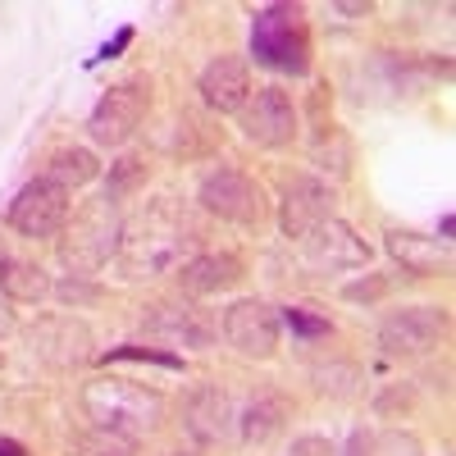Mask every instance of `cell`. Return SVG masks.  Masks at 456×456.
<instances>
[{"instance_id": "25", "label": "cell", "mask_w": 456, "mask_h": 456, "mask_svg": "<svg viewBox=\"0 0 456 456\" xmlns=\"http://www.w3.org/2000/svg\"><path fill=\"white\" fill-rule=\"evenodd\" d=\"M51 292L64 301V306H92V301H101V288L96 283H87V274H69L64 283H51Z\"/></svg>"}, {"instance_id": "14", "label": "cell", "mask_w": 456, "mask_h": 456, "mask_svg": "<svg viewBox=\"0 0 456 456\" xmlns=\"http://www.w3.org/2000/svg\"><path fill=\"white\" fill-rule=\"evenodd\" d=\"M183 429L197 447H219V443H228L238 434V411H233V402H228L224 388L201 384L183 406Z\"/></svg>"}, {"instance_id": "23", "label": "cell", "mask_w": 456, "mask_h": 456, "mask_svg": "<svg viewBox=\"0 0 456 456\" xmlns=\"http://www.w3.org/2000/svg\"><path fill=\"white\" fill-rule=\"evenodd\" d=\"M137 187H146V160L142 156H124L119 165H110V178H105V201L110 206L128 201Z\"/></svg>"}, {"instance_id": "11", "label": "cell", "mask_w": 456, "mask_h": 456, "mask_svg": "<svg viewBox=\"0 0 456 456\" xmlns=\"http://www.w3.org/2000/svg\"><path fill=\"white\" fill-rule=\"evenodd\" d=\"M146 119V92L137 83H124V87H110L96 110L87 114V137L96 146H124Z\"/></svg>"}, {"instance_id": "21", "label": "cell", "mask_w": 456, "mask_h": 456, "mask_svg": "<svg viewBox=\"0 0 456 456\" xmlns=\"http://www.w3.org/2000/svg\"><path fill=\"white\" fill-rule=\"evenodd\" d=\"M96 174H101V165H96V156H92L87 146H64V151H55V156H51V165H46L42 178L60 183L64 192H73V187L92 183Z\"/></svg>"}, {"instance_id": "32", "label": "cell", "mask_w": 456, "mask_h": 456, "mask_svg": "<svg viewBox=\"0 0 456 456\" xmlns=\"http://www.w3.org/2000/svg\"><path fill=\"white\" fill-rule=\"evenodd\" d=\"M128 42H133V28H124V32H119V37H114V42H110V46H105V51H101V60H114V55H119V51H124V46H128Z\"/></svg>"}, {"instance_id": "10", "label": "cell", "mask_w": 456, "mask_h": 456, "mask_svg": "<svg viewBox=\"0 0 456 456\" xmlns=\"http://www.w3.org/2000/svg\"><path fill=\"white\" fill-rule=\"evenodd\" d=\"M197 201H201L210 215L228 219V224H256V219H260V210H265L256 178H251V174H242V169H233V165L210 169V174L201 178Z\"/></svg>"}, {"instance_id": "16", "label": "cell", "mask_w": 456, "mask_h": 456, "mask_svg": "<svg viewBox=\"0 0 456 456\" xmlns=\"http://www.w3.org/2000/svg\"><path fill=\"white\" fill-rule=\"evenodd\" d=\"M142 329L160 342H183V347H206L215 338V324L206 320V311H197L192 301H156L146 315Z\"/></svg>"}, {"instance_id": "22", "label": "cell", "mask_w": 456, "mask_h": 456, "mask_svg": "<svg viewBox=\"0 0 456 456\" xmlns=\"http://www.w3.org/2000/svg\"><path fill=\"white\" fill-rule=\"evenodd\" d=\"M73 456H137V438L114 434V429H83L73 438Z\"/></svg>"}, {"instance_id": "33", "label": "cell", "mask_w": 456, "mask_h": 456, "mask_svg": "<svg viewBox=\"0 0 456 456\" xmlns=\"http://www.w3.org/2000/svg\"><path fill=\"white\" fill-rule=\"evenodd\" d=\"M10 333H14V311L0 301V338H10Z\"/></svg>"}, {"instance_id": "29", "label": "cell", "mask_w": 456, "mask_h": 456, "mask_svg": "<svg viewBox=\"0 0 456 456\" xmlns=\"http://www.w3.org/2000/svg\"><path fill=\"white\" fill-rule=\"evenodd\" d=\"M388 283L384 279H365V283H347V297L352 301H374V297H384Z\"/></svg>"}, {"instance_id": "24", "label": "cell", "mask_w": 456, "mask_h": 456, "mask_svg": "<svg viewBox=\"0 0 456 456\" xmlns=\"http://www.w3.org/2000/svg\"><path fill=\"white\" fill-rule=\"evenodd\" d=\"M315 384L320 393H338V397H352L356 384H361V374L352 365H315Z\"/></svg>"}, {"instance_id": "30", "label": "cell", "mask_w": 456, "mask_h": 456, "mask_svg": "<svg viewBox=\"0 0 456 456\" xmlns=\"http://www.w3.org/2000/svg\"><path fill=\"white\" fill-rule=\"evenodd\" d=\"M292 456H333V447L324 438H297L292 443Z\"/></svg>"}, {"instance_id": "20", "label": "cell", "mask_w": 456, "mask_h": 456, "mask_svg": "<svg viewBox=\"0 0 456 456\" xmlns=\"http://www.w3.org/2000/svg\"><path fill=\"white\" fill-rule=\"evenodd\" d=\"M0 292H5V301H19V306H37V301L51 297V279L42 265L5 256L0 260Z\"/></svg>"}, {"instance_id": "15", "label": "cell", "mask_w": 456, "mask_h": 456, "mask_svg": "<svg viewBox=\"0 0 456 456\" xmlns=\"http://www.w3.org/2000/svg\"><path fill=\"white\" fill-rule=\"evenodd\" d=\"M388 256L415 279H434V274H452V238H429L415 228H388Z\"/></svg>"}, {"instance_id": "34", "label": "cell", "mask_w": 456, "mask_h": 456, "mask_svg": "<svg viewBox=\"0 0 456 456\" xmlns=\"http://www.w3.org/2000/svg\"><path fill=\"white\" fill-rule=\"evenodd\" d=\"M0 456H28V447L14 443V438H0Z\"/></svg>"}, {"instance_id": "9", "label": "cell", "mask_w": 456, "mask_h": 456, "mask_svg": "<svg viewBox=\"0 0 456 456\" xmlns=\"http://www.w3.org/2000/svg\"><path fill=\"white\" fill-rule=\"evenodd\" d=\"M447 338V311L443 306H406L379 324V347L388 356H425Z\"/></svg>"}, {"instance_id": "13", "label": "cell", "mask_w": 456, "mask_h": 456, "mask_svg": "<svg viewBox=\"0 0 456 456\" xmlns=\"http://www.w3.org/2000/svg\"><path fill=\"white\" fill-rule=\"evenodd\" d=\"M333 215H338V192L324 178H292L283 187V215H279V224H283L288 238L301 242L306 233H315L324 219H333Z\"/></svg>"}, {"instance_id": "2", "label": "cell", "mask_w": 456, "mask_h": 456, "mask_svg": "<svg viewBox=\"0 0 456 456\" xmlns=\"http://www.w3.org/2000/svg\"><path fill=\"white\" fill-rule=\"evenodd\" d=\"M83 411L96 429H114V434H156L165 420V397L156 388H142L133 379H92L83 384Z\"/></svg>"}, {"instance_id": "27", "label": "cell", "mask_w": 456, "mask_h": 456, "mask_svg": "<svg viewBox=\"0 0 456 456\" xmlns=\"http://www.w3.org/2000/svg\"><path fill=\"white\" fill-rule=\"evenodd\" d=\"M110 361H156V365H165V370H183V361H178V356L156 352V347H114V352H110Z\"/></svg>"}, {"instance_id": "17", "label": "cell", "mask_w": 456, "mask_h": 456, "mask_svg": "<svg viewBox=\"0 0 456 456\" xmlns=\"http://www.w3.org/2000/svg\"><path fill=\"white\" fill-rule=\"evenodd\" d=\"M201 96L219 114H238L251 96V69L238 55H219L201 69Z\"/></svg>"}, {"instance_id": "7", "label": "cell", "mask_w": 456, "mask_h": 456, "mask_svg": "<svg viewBox=\"0 0 456 456\" xmlns=\"http://www.w3.org/2000/svg\"><path fill=\"white\" fill-rule=\"evenodd\" d=\"M238 124H242V137L265 146V151H279L297 137V110H292V96L283 87H260L247 96V105L238 110Z\"/></svg>"}, {"instance_id": "18", "label": "cell", "mask_w": 456, "mask_h": 456, "mask_svg": "<svg viewBox=\"0 0 456 456\" xmlns=\"http://www.w3.org/2000/svg\"><path fill=\"white\" fill-rule=\"evenodd\" d=\"M242 279V260L228 256V251H206V256H192L187 265H178V288L187 297H210V292H224Z\"/></svg>"}, {"instance_id": "12", "label": "cell", "mask_w": 456, "mask_h": 456, "mask_svg": "<svg viewBox=\"0 0 456 456\" xmlns=\"http://www.w3.org/2000/svg\"><path fill=\"white\" fill-rule=\"evenodd\" d=\"M301 256H306L311 270L329 274V270H361V265H370V247L356 238L352 224H342L338 215L324 219L315 233L301 238Z\"/></svg>"}, {"instance_id": "4", "label": "cell", "mask_w": 456, "mask_h": 456, "mask_svg": "<svg viewBox=\"0 0 456 456\" xmlns=\"http://www.w3.org/2000/svg\"><path fill=\"white\" fill-rule=\"evenodd\" d=\"M119 219H114V206L101 197L92 210H83L73 219V233L64 242V260L73 265V274H92L119 251Z\"/></svg>"}, {"instance_id": "35", "label": "cell", "mask_w": 456, "mask_h": 456, "mask_svg": "<svg viewBox=\"0 0 456 456\" xmlns=\"http://www.w3.org/2000/svg\"><path fill=\"white\" fill-rule=\"evenodd\" d=\"M0 260H5V251H0Z\"/></svg>"}, {"instance_id": "28", "label": "cell", "mask_w": 456, "mask_h": 456, "mask_svg": "<svg viewBox=\"0 0 456 456\" xmlns=\"http://www.w3.org/2000/svg\"><path fill=\"white\" fill-rule=\"evenodd\" d=\"M283 320H288V329H297L301 338H324V333H329V320H315V315L297 311V306H288V311H283Z\"/></svg>"}, {"instance_id": "3", "label": "cell", "mask_w": 456, "mask_h": 456, "mask_svg": "<svg viewBox=\"0 0 456 456\" xmlns=\"http://www.w3.org/2000/svg\"><path fill=\"white\" fill-rule=\"evenodd\" d=\"M251 55L270 69H283V73H306L311 42H306V28H301V10L297 5H265L251 23Z\"/></svg>"}, {"instance_id": "5", "label": "cell", "mask_w": 456, "mask_h": 456, "mask_svg": "<svg viewBox=\"0 0 456 456\" xmlns=\"http://www.w3.org/2000/svg\"><path fill=\"white\" fill-rule=\"evenodd\" d=\"M28 352L51 370H78L92 361V329L73 315H42L28 329Z\"/></svg>"}, {"instance_id": "26", "label": "cell", "mask_w": 456, "mask_h": 456, "mask_svg": "<svg viewBox=\"0 0 456 456\" xmlns=\"http://www.w3.org/2000/svg\"><path fill=\"white\" fill-rule=\"evenodd\" d=\"M370 456H420V443L402 429L388 434H370Z\"/></svg>"}, {"instance_id": "8", "label": "cell", "mask_w": 456, "mask_h": 456, "mask_svg": "<svg viewBox=\"0 0 456 456\" xmlns=\"http://www.w3.org/2000/svg\"><path fill=\"white\" fill-rule=\"evenodd\" d=\"M224 338L228 347L247 361H270L279 352V315L256 297H242L224 311Z\"/></svg>"}, {"instance_id": "1", "label": "cell", "mask_w": 456, "mask_h": 456, "mask_svg": "<svg viewBox=\"0 0 456 456\" xmlns=\"http://www.w3.org/2000/svg\"><path fill=\"white\" fill-rule=\"evenodd\" d=\"M192 247H197V228L187 224V215L174 210L169 201H156L119 228V251L114 256L128 270V279H142V274H165L187 265Z\"/></svg>"}, {"instance_id": "6", "label": "cell", "mask_w": 456, "mask_h": 456, "mask_svg": "<svg viewBox=\"0 0 456 456\" xmlns=\"http://www.w3.org/2000/svg\"><path fill=\"white\" fill-rule=\"evenodd\" d=\"M5 219L23 238H55L69 219V192L51 178H32L28 187H19V197L10 201Z\"/></svg>"}, {"instance_id": "31", "label": "cell", "mask_w": 456, "mask_h": 456, "mask_svg": "<svg viewBox=\"0 0 456 456\" xmlns=\"http://www.w3.org/2000/svg\"><path fill=\"white\" fill-rule=\"evenodd\" d=\"M342 456H370V434L356 429V434L347 438V447H342Z\"/></svg>"}, {"instance_id": "19", "label": "cell", "mask_w": 456, "mask_h": 456, "mask_svg": "<svg viewBox=\"0 0 456 456\" xmlns=\"http://www.w3.org/2000/svg\"><path fill=\"white\" fill-rule=\"evenodd\" d=\"M283 420H288V402H283V393H256L242 411H238V438L242 443H270L279 429H283Z\"/></svg>"}]
</instances>
